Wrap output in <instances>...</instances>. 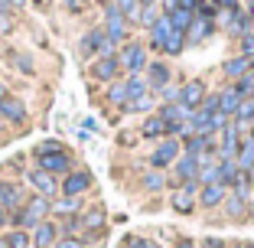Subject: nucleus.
I'll use <instances>...</instances> for the list:
<instances>
[{
    "mask_svg": "<svg viewBox=\"0 0 254 248\" xmlns=\"http://www.w3.org/2000/svg\"><path fill=\"white\" fill-rule=\"evenodd\" d=\"M127 26H130V20H127L114 3H105V10H101V30H105V36L111 39L114 46L130 39V30H127Z\"/></svg>",
    "mask_w": 254,
    "mask_h": 248,
    "instance_id": "f257e3e1",
    "label": "nucleus"
},
{
    "mask_svg": "<svg viewBox=\"0 0 254 248\" xmlns=\"http://www.w3.org/2000/svg\"><path fill=\"white\" fill-rule=\"evenodd\" d=\"M78 49H82V59H88V62L101 59V56H118V46L105 36L101 26H91V30L82 36V46H78Z\"/></svg>",
    "mask_w": 254,
    "mask_h": 248,
    "instance_id": "f03ea898",
    "label": "nucleus"
},
{
    "mask_svg": "<svg viewBox=\"0 0 254 248\" xmlns=\"http://www.w3.org/2000/svg\"><path fill=\"white\" fill-rule=\"evenodd\" d=\"M118 59H121V69H124L127 76H140L143 69L150 66L147 59V46L137 43V39H127L124 46L118 49Z\"/></svg>",
    "mask_w": 254,
    "mask_h": 248,
    "instance_id": "7ed1b4c3",
    "label": "nucleus"
},
{
    "mask_svg": "<svg viewBox=\"0 0 254 248\" xmlns=\"http://www.w3.org/2000/svg\"><path fill=\"white\" fill-rule=\"evenodd\" d=\"M183 157V147H180V141H173V137H163V141L150 151V157H147V164H150V170H160L163 173L166 166H173L176 160Z\"/></svg>",
    "mask_w": 254,
    "mask_h": 248,
    "instance_id": "20e7f679",
    "label": "nucleus"
},
{
    "mask_svg": "<svg viewBox=\"0 0 254 248\" xmlns=\"http://www.w3.org/2000/svg\"><path fill=\"white\" fill-rule=\"evenodd\" d=\"M124 72L121 69V59L118 56H101V59H91L88 62V76H91V82H118V76Z\"/></svg>",
    "mask_w": 254,
    "mask_h": 248,
    "instance_id": "39448f33",
    "label": "nucleus"
},
{
    "mask_svg": "<svg viewBox=\"0 0 254 248\" xmlns=\"http://www.w3.org/2000/svg\"><path fill=\"white\" fill-rule=\"evenodd\" d=\"M209 98V91H205V82L202 79H192V82H186V85H180V98H176V105L180 108H186L189 114H195L202 108V101Z\"/></svg>",
    "mask_w": 254,
    "mask_h": 248,
    "instance_id": "423d86ee",
    "label": "nucleus"
},
{
    "mask_svg": "<svg viewBox=\"0 0 254 248\" xmlns=\"http://www.w3.org/2000/svg\"><path fill=\"white\" fill-rule=\"evenodd\" d=\"M143 79H147L150 95H160V91H166V88H170L173 72H170V66H166L163 59H150V66L143 69Z\"/></svg>",
    "mask_w": 254,
    "mask_h": 248,
    "instance_id": "0eeeda50",
    "label": "nucleus"
},
{
    "mask_svg": "<svg viewBox=\"0 0 254 248\" xmlns=\"http://www.w3.org/2000/svg\"><path fill=\"white\" fill-rule=\"evenodd\" d=\"M91 173L88 170H72L68 176H62V183H59V196H72V199H82L85 193L91 189Z\"/></svg>",
    "mask_w": 254,
    "mask_h": 248,
    "instance_id": "6e6552de",
    "label": "nucleus"
},
{
    "mask_svg": "<svg viewBox=\"0 0 254 248\" xmlns=\"http://www.w3.org/2000/svg\"><path fill=\"white\" fill-rule=\"evenodd\" d=\"M26 183L33 186V193H36V196H46V199H56V196H59V180H56L53 173L39 170V166L26 170Z\"/></svg>",
    "mask_w": 254,
    "mask_h": 248,
    "instance_id": "1a4fd4ad",
    "label": "nucleus"
},
{
    "mask_svg": "<svg viewBox=\"0 0 254 248\" xmlns=\"http://www.w3.org/2000/svg\"><path fill=\"white\" fill-rule=\"evenodd\" d=\"M183 154L195 160H205V157H218V137H202V134H189L183 141Z\"/></svg>",
    "mask_w": 254,
    "mask_h": 248,
    "instance_id": "9d476101",
    "label": "nucleus"
},
{
    "mask_svg": "<svg viewBox=\"0 0 254 248\" xmlns=\"http://www.w3.org/2000/svg\"><path fill=\"white\" fill-rule=\"evenodd\" d=\"M199 183H186V186H176L170 196V206L176 212H183V216H189V212H195V206H199Z\"/></svg>",
    "mask_w": 254,
    "mask_h": 248,
    "instance_id": "9b49d317",
    "label": "nucleus"
},
{
    "mask_svg": "<svg viewBox=\"0 0 254 248\" xmlns=\"http://www.w3.org/2000/svg\"><path fill=\"white\" fill-rule=\"evenodd\" d=\"M0 118H3V124H26V118H30V111H26V101L16 95H7L0 98Z\"/></svg>",
    "mask_w": 254,
    "mask_h": 248,
    "instance_id": "f8f14e48",
    "label": "nucleus"
},
{
    "mask_svg": "<svg viewBox=\"0 0 254 248\" xmlns=\"http://www.w3.org/2000/svg\"><path fill=\"white\" fill-rule=\"evenodd\" d=\"M39 170L53 173L56 180H59V176H68V173L75 170V160H72V154H68V151H59V154H46V157H39Z\"/></svg>",
    "mask_w": 254,
    "mask_h": 248,
    "instance_id": "ddd939ff",
    "label": "nucleus"
},
{
    "mask_svg": "<svg viewBox=\"0 0 254 248\" xmlns=\"http://www.w3.org/2000/svg\"><path fill=\"white\" fill-rule=\"evenodd\" d=\"M238 147H241V124L228 121V128L218 134V160H235Z\"/></svg>",
    "mask_w": 254,
    "mask_h": 248,
    "instance_id": "4468645a",
    "label": "nucleus"
},
{
    "mask_svg": "<svg viewBox=\"0 0 254 248\" xmlns=\"http://www.w3.org/2000/svg\"><path fill=\"white\" fill-rule=\"evenodd\" d=\"M0 203L7 206L10 212H20L23 203H26V193H23V186L16 180H10V176H0Z\"/></svg>",
    "mask_w": 254,
    "mask_h": 248,
    "instance_id": "2eb2a0df",
    "label": "nucleus"
},
{
    "mask_svg": "<svg viewBox=\"0 0 254 248\" xmlns=\"http://www.w3.org/2000/svg\"><path fill=\"white\" fill-rule=\"evenodd\" d=\"M59 239H62V229H59V222H53V219H46V222H39V226L30 232V242H33V248H53Z\"/></svg>",
    "mask_w": 254,
    "mask_h": 248,
    "instance_id": "dca6fc26",
    "label": "nucleus"
},
{
    "mask_svg": "<svg viewBox=\"0 0 254 248\" xmlns=\"http://www.w3.org/2000/svg\"><path fill=\"white\" fill-rule=\"evenodd\" d=\"M199 164H202V160L183 154V157L173 164V176H176V183H180V186H186V183H199Z\"/></svg>",
    "mask_w": 254,
    "mask_h": 248,
    "instance_id": "f3484780",
    "label": "nucleus"
},
{
    "mask_svg": "<svg viewBox=\"0 0 254 248\" xmlns=\"http://www.w3.org/2000/svg\"><path fill=\"white\" fill-rule=\"evenodd\" d=\"M225 199H228V189L218 186V183H209V186L199 189V206L205 212L209 209H218V206H225Z\"/></svg>",
    "mask_w": 254,
    "mask_h": 248,
    "instance_id": "a211bd4d",
    "label": "nucleus"
},
{
    "mask_svg": "<svg viewBox=\"0 0 254 248\" xmlns=\"http://www.w3.org/2000/svg\"><path fill=\"white\" fill-rule=\"evenodd\" d=\"M212 30H215V20H209V16H199V13H195L192 26H189V33H186V46H199L202 39H209V36H212Z\"/></svg>",
    "mask_w": 254,
    "mask_h": 248,
    "instance_id": "6ab92c4d",
    "label": "nucleus"
},
{
    "mask_svg": "<svg viewBox=\"0 0 254 248\" xmlns=\"http://www.w3.org/2000/svg\"><path fill=\"white\" fill-rule=\"evenodd\" d=\"M170 30H173L170 20L160 13V20L150 26V46H147V49H153V53H163V49H166V39H170Z\"/></svg>",
    "mask_w": 254,
    "mask_h": 248,
    "instance_id": "aec40b11",
    "label": "nucleus"
},
{
    "mask_svg": "<svg viewBox=\"0 0 254 248\" xmlns=\"http://www.w3.org/2000/svg\"><path fill=\"white\" fill-rule=\"evenodd\" d=\"M166 131H170V128H166V121L160 118L157 111H153V114H147V121L140 124V137H147V141H163V137H166Z\"/></svg>",
    "mask_w": 254,
    "mask_h": 248,
    "instance_id": "412c9836",
    "label": "nucleus"
},
{
    "mask_svg": "<svg viewBox=\"0 0 254 248\" xmlns=\"http://www.w3.org/2000/svg\"><path fill=\"white\" fill-rule=\"evenodd\" d=\"M251 69H254V66L245 59V56H232V59H225V62H222V76H225V79H232V82H238V79L248 76Z\"/></svg>",
    "mask_w": 254,
    "mask_h": 248,
    "instance_id": "4be33fe9",
    "label": "nucleus"
},
{
    "mask_svg": "<svg viewBox=\"0 0 254 248\" xmlns=\"http://www.w3.org/2000/svg\"><path fill=\"white\" fill-rule=\"evenodd\" d=\"M82 212V199H72V196H56L53 199V216L56 219H72Z\"/></svg>",
    "mask_w": 254,
    "mask_h": 248,
    "instance_id": "5701e85b",
    "label": "nucleus"
},
{
    "mask_svg": "<svg viewBox=\"0 0 254 248\" xmlns=\"http://www.w3.org/2000/svg\"><path fill=\"white\" fill-rule=\"evenodd\" d=\"M238 105H241V98H238V91H235L232 85L218 91V114H222V118L232 121V118H235V111H238Z\"/></svg>",
    "mask_w": 254,
    "mask_h": 248,
    "instance_id": "b1692460",
    "label": "nucleus"
},
{
    "mask_svg": "<svg viewBox=\"0 0 254 248\" xmlns=\"http://www.w3.org/2000/svg\"><path fill=\"white\" fill-rule=\"evenodd\" d=\"M238 173L241 170H238V164H235V160H218V176H215V183L232 193L235 183H238Z\"/></svg>",
    "mask_w": 254,
    "mask_h": 248,
    "instance_id": "393cba45",
    "label": "nucleus"
},
{
    "mask_svg": "<svg viewBox=\"0 0 254 248\" xmlns=\"http://www.w3.org/2000/svg\"><path fill=\"white\" fill-rule=\"evenodd\" d=\"M166 20H170V26L176 33H189V26H192V20H195V10H189V7H176L173 13H163Z\"/></svg>",
    "mask_w": 254,
    "mask_h": 248,
    "instance_id": "a878e982",
    "label": "nucleus"
},
{
    "mask_svg": "<svg viewBox=\"0 0 254 248\" xmlns=\"http://www.w3.org/2000/svg\"><path fill=\"white\" fill-rule=\"evenodd\" d=\"M105 206H88V209H82V229L85 232H91V229H105Z\"/></svg>",
    "mask_w": 254,
    "mask_h": 248,
    "instance_id": "bb28decb",
    "label": "nucleus"
},
{
    "mask_svg": "<svg viewBox=\"0 0 254 248\" xmlns=\"http://www.w3.org/2000/svg\"><path fill=\"white\" fill-rule=\"evenodd\" d=\"M235 164H238V170H254V137H241V147L238 154H235Z\"/></svg>",
    "mask_w": 254,
    "mask_h": 248,
    "instance_id": "cd10ccee",
    "label": "nucleus"
},
{
    "mask_svg": "<svg viewBox=\"0 0 254 248\" xmlns=\"http://www.w3.org/2000/svg\"><path fill=\"white\" fill-rule=\"evenodd\" d=\"M157 95H140V98H134V101H127L124 105V111L127 114H153L157 111Z\"/></svg>",
    "mask_w": 254,
    "mask_h": 248,
    "instance_id": "c85d7f7f",
    "label": "nucleus"
},
{
    "mask_svg": "<svg viewBox=\"0 0 254 248\" xmlns=\"http://www.w3.org/2000/svg\"><path fill=\"white\" fill-rule=\"evenodd\" d=\"M225 209H228V216L241 219V216H248V212H251V199H245V196H238V193H228Z\"/></svg>",
    "mask_w": 254,
    "mask_h": 248,
    "instance_id": "c756f323",
    "label": "nucleus"
},
{
    "mask_svg": "<svg viewBox=\"0 0 254 248\" xmlns=\"http://www.w3.org/2000/svg\"><path fill=\"white\" fill-rule=\"evenodd\" d=\"M140 189H143V193H163V189H166V176L160 170L143 173V176H140Z\"/></svg>",
    "mask_w": 254,
    "mask_h": 248,
    "instance_id": "7c9ffc66",
    "label": "nucleus"
},
{
    "mask_svg": "<svg viewBox=\"0 0 254 248\" xmlns=\"http://www.w3.org/2000/svg\"><path fill=\"white\" fill-rule=\"evenodd\" d=\"M235 124H241V128H248L251 124L254 128V95L251 98H241V105H238V111H235Z\"/></svg>",
    "mask_w": 254,
    "mask_h": 248,
    "instance_id": "2f4dec72",
    "label": "nucleus"
},
{
    "mask_svg": "<svg viewBox=\"0 0 254 248\" xmlns=\"http://www.w3.org/2000/svg\"><path fill=\"white\" fill-rule=\"evenodd\" d=\"M124 88H127V101H134V98H140V95H150L147 79H143V76H127Z\"/></svg>",
    "mask_w": 254,
    "mask_h": 248,
    "instance_id": "473e14b6",
    "label": "nucleus"
},
{
    "mask_svg": "<svg viewBox=\"0 0 254 248\" xmlns=\"http://www.w3.org/2000/svg\"><path fill=\"white\" fill-rule=\"evenodd\" d=\"M218 176V157H205L199 164V186H209V183H215Z\"/></svg>",
    "mask_w": 254,
    "mask_h": 248,
    "instance_id": "72a5a7b5",
    "label": "nucleus"
},
{
    "mask_svg": "<svg viewBox=\"0 0 254 248\" xmlns=\"http://www.w3.org/2000/svg\"><path fill=\"white\" fill-rule=\"evenodd\" d=\"M225 23H228V33H235V36H245V33H251V30H248V26H251V16H248V13H241V10H238V13H228V20H225Z\"/></svg>",
    "mask_w": 254,
    "mask_h": 248,
    "instance_id": "f704fd0d",
    "label": "nucleus"
},
{
    "mask_svg": "<svg viewBox=\"0 0 254 248\" xmlns=\"http://www.w3.org/2000/svg\"><path fill=\"white\" fill-rule=\"evenodd\" d=\"M0 239H3V245H7V248H30V245H33L26 229H10V232L0 235Z\"/></svg>",
    "mask_w": 254,
    "mask_h": 248,
    "instance_id": "c9c22d12",
    "label": "nucleus"
},
{
    "mask_svg": "<svg viewBox=\"0 0 254 248\" xmlns=\"http://www.w3.org/2000/svg\"><path fill=\"white\" fill-rule=\"evenodd\" d=\"M105 95H108V105H114V108H124L127 105V88H124V82H111Z\"/></svg>",
    "mask_w": 254,
    "mask_h": 248,
    "instance_id": "e433bc0d",
    "label": "nucleus"
},
{
    "mask_svg": "<svg viewBox=\"0 0 254 248\" xmlns=\"http://www.w3.org/2000/svg\"><path fill=\"white\" fill-rule=\"evenodd\" d=\"M183 49H186V33H176V30H170V39H166V49H163V56H180Z\"/></svg>",
    "mask_w": 254,
    "mask_h": 248,
    "instance_id": "4c0bfd02",
    "label": "nucleus"
},
{
    "mask_svg": "<svg viewBox=\"0 0 254 248\" xmlns=\"http://www.w3.org/2000/svg\"><path fill=\"white\" fill-rule=\"evenodd\" d=\"M111 3H114V7H118L130 23H137V16H140V0H111Z\"/></svg>",
    "mask_w": 254,
    "mask_h": 248,
    "instance_id": "58836bf2",
    "label": "nucleus"
},
{
    "mask_svg": "<svg viewBox=\"0 0 254 248\" xmlns=\"http://www.w3.org/2000/svg\"><path fill=\"white\" fill-rule=\"evenodd\" d=\"M232 88L238 91V98H251L254 95V69L248 72V76H241L238 82H232Z\"/></svg>",
    "mask_w": 254,
    "mask_h": 248,
    "instance_id": "ea45409f",
    "label": "nucleus"
},
{
    "mask_svg": "<svg viewBox=\"0 0 254 248\" xmlns=\"http://www.w3.org/2000/svg\"><path fill=\"white\" fill-rule=\"evenodd\" d=\"M7 59H10V66H13V69H20V72H26V76H33V69H36L26 53H10Z\"/></svg>",
    "mask_w": 254,
    "mask_h": 248,
    "instance_id": "a19ab883",
    "label": "nucleus"
},
{
    "mask_svg": "<svg viewBox=\"0 0 254 248\" xmlns=\"http://www.w3.org/2000/svg\"><path fill=\"white\" fill-rule=\"evenodd\" d=\"M59 151H65V147H62L59 141H39L36 147H33V157H46V154H59Z\"/></svg>",
    "mask_w": 254,
    "mask_h": 248,
    "instance_id": "79ce46f5",
    "label": "nucleus"
},
{
    "mask_svg": "<svg viewBox=\"0 0 254 248\" xmlns=\"http://www.w3.org/2000/svg\"><path fill=\"white\" fill-rule=\"evenodd\" d=\"M3 33H13V10L0 0V36H3Z\"/></svg>",
    "mask_w": 254,
    "mask_h": 248,
    "instance_id": "37998d69",
    "label": "nucleus"
},
{
    "mask_svg": "<svg viewBox=\"0 0 254 248\" xmlns=\"http://www.w3.org/2000/svg\"><path fill=\"white\" fill-rule=\"evenodd\" d=\"M121 248H160V245L150 242V239H143V235H127V239L121 242Z\"/></svg>",
    "mask_w": 254,
    "mask_h": 248,
    "instance_id": "c03bdc74",
    "label": "nucleus"
},
{
    "mask_svg": "<svg viewBox=\"0 0 254 248\" xmlns=\"http://www.w3.org/2000/svg\"><path fill=\"white\" fill-rule=\"evenodd\" d=\"M160 20V13H157V7H140V16H137V23H140L143 30H150L153 23Z\"/></svg>",
    "mask_w": 254,
    "mask_h": 248,
    "instance_id": "a18cd8bd",
    "label": "nucleus"
},
{
    "mask_svg": "<svg viewBox=\"0 0 254 248\" xmlns=\"http://www.w3.org/2000/svg\"><path fill=\"white\" fill-rule=\"evenodd\" d=\"M53 248H85V242H82V235H62Z\"/></svg>",
    "mask_w": 254,
    "mask_h": 248,
    "instance_id": "49530a36",
    "label": "nucleus"
},
{
    "mask_svg": "<svg viewBox=\"0 0 254 248\" xmlns=\"http://www.w3.org/2000/svg\"><path fill=\"white\" fill-rule=\"evenodd\" d=\"M101 239H105V229H91V232H85V235H82L85 245H98Z\"/></svg>",
    "mask_w": 254,
    "mask_h": 248,
    "instance_id": "de8ad7c7",
    "label": "nucleus"
},
{
    "mask_svg": "<svg viewBox=\"0 0 254 248\" xmlns=\"http://www.w3.org/2000/svg\"><path fill=\"white\" fill-rule=\"evenodd\" d=\"M65 7L72 10V13H82V10L88 7V0H65Z\"/></svg>",
    "mask_w": 254,
    "mask_h": 248,
    "instance_id": "09e8293b",
    "label": "nucleus"
},
{
    "mask_svg": "<svg viewBox=\"0 0 254 248\" xmlns=\"http://www.w3.org/2000/svg\"><path fill=\"white\" fill-rule=\"evenodd\" d=\"M10 219H13V212H10L7 206L0 203V229H7V226H10Z\"/></svg>",
    "mask_w": 254,
    "mask_h": 248,
    "instance_id": "8fccbe9b",
    "label": "nucleus"
},
{
    "mask_svg": "<svg viewBox=\"0 0 254 248\" xmlns=\"http://www.w3.org/2000/svg\"><path fill=\"white\" fill-rule=\"evenodd\" d=\"M202 248H228V245H225V239H215V235H209V239L202 242Z\"/></svg>",
    "mask_w": 254,
    "mask_h": 248,
    "instance_id": "3c124183",
    "label": "nucleus"
},
{
    "mask_svg": "<svg viewBox=\"0 0 254 248\" xmlns=\"http://www.w3.org/2000/svg\"><path fill=\"white\" fill-rule=\"evenodd\" d=\"M3 3H7V7L13 10V13H20V10L26 7V3H30V0H3Z\"/></svg>",
    "mask_w": 254,
    "mask_h": 248,
    "instance_id": "603ef678",
    "label": "nucleus"
},
{
    "mask_svg": "<svg viewBox=\"0 0 254 248\" xmlns=\"http://www.w3.org/2000/svg\"><path fill=\"white\" fill-rule=\"evenodd\" d=\"M176 248H195V242H192V239H186V235H183V239L176 242Z\"/></svg>",
    "mask_w": 254,
    "mask_h": 248,
    "instance_id": "864d4df0",
    "label": "nucleus"
},
{
    "mask_svg": "<svg viewBox=\"0 0 254 248\" xmlns=\"http://www.w3.org/2000/svg\"><path fill=\"white\" fill-rule=\"evenodd\" d=\"M140 7H157V0H140Z\"/></svg>",
    "mask_w": 254,
    "mask_h": 248,
    "instance_id": "5fc2aeb1",
    "label": "nucleus"
},
{
    "mask_svg": "<svg viewBox=\"0 0 254 248\" xmlns=\"http://www.w3.org/2000/svg\"><path fill=\"white\" fill-rule=\"evenodd\" d=\"M235 248H254V242H238Z\"/></svg>",
    "mask_w": 254,
    "mask_h": 248,
    "instance_id": "6e6d98bb",
    "label": "nucleus"
},
{
    "mask_svg": "<svg viewBox=\"0 0 254 248\" xmlns=\"http://www.w3.org/2000/svg\"><path fill=\"white\" fill-rule=\"evenodd\" d=\"M7 95H10V91H7V85L0 82V98H7Z\"/></svg>",
    "mask_w": 254,
    "mask_h": 248,
    "instance_id": "4d7b16f0",
    "label": "nucleus"
},
{
    "mask_svg": "<svg viewBox=\"0 0 254 248\" xmlns=\"http://www.w3.org/2000/svg\"><path fill=\"white\" fill-rule=\"evenodd\" d=\"M0 131H3V118H0Z\"/></svg>",
    "mask_w": 254,
    "mask_h": 248,
    "instance_id": "13d9d810",
    "label": "nucleus"
},
{
    "mask_svg": "<svg viewBox=\"0 0 254 248\" xmlns=\"http://www.w3.org/2000/svg\"><path fill=\"white\" fill-rule=\"evenodd\" d=\"M0 248H7V245H3V239H0Z\"/></svg>",
    "mask_w": 254,
    "mask_h": 248,
    "instance_id": "bf43d9fd",
    "label": "nucleus"
}]
</instances>
